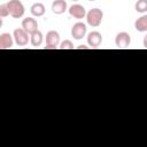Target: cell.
<instances>
[{"mask_svg":"<svg viewBox=\"0 0 147 147\" xmlns=\"http://www.w3.org/2000/svg\"><path fill=\"white\" fill-rule=\"evenodd\" d=\"M103 20V11L99 8H92L86 14V22L92 28H98Z\"/></svg>","mask_w":147,"mask_h":147,"instance_id":"6da1fadb","label":"cell"},{"mask_svg":"<svg viewBox=\"0 0 147 147\" xmlns=\"http://www.w3.org/2000/svg\"><path fill=\"white\" fill-rule=\"evenodd\" d=\"M8 9H9V15L14 18H21L24 15L25 8L23 3L20 0H9L7 2Z\"/></svg>","mask_w":147,"mask_h":147,"instance_id":"7a4b0ae2","label":"cell"},{"mask_svg":"<svg viewBox=\"0 0 147 147\" xmlns=\"http://www.w3.org/2000/svg\"><path fill=\"white\" fill-rule=\"evenodd\" d=\"M60 44V34L55 30H51L46 33V46L45 49H56Z\"/></svg>","mask_w":147,"mask_h":147,"instance_id":"3957f363","label":"cell"},{"mask_svg":"<svg viewBox=\"0 0 147 147\" xmlns=\"http://www.w3.org/2000/svg\"><path fill=\"white\" fill-rule=\"evenodd\" d=\"M13 37H14L15 42H16L18 46H25V45H28L29 41H30L29 33H28L23 28L15 29L14 32H13Z\"/></svg>","mask_w":147,"mask_h":147,"instance_id":"277c9868","label":"cell"},{"mask_svg":"<svg viewBox=\"0 0 147 147\" xmlns=\"http://www.w3.org/2000/svg\"><path fill=\"white\" fill-rule=\"evenodd\" d=\"M86 32H87V28L86 24L83 22H77L71 28V37L76 40L83 39L86 36Z\"/></svg>","mask_w":147,"mask_h":147,"instance_id":"5b68a950","label":"cell"},{"mask_svg":"<svg viewBox=\"0 0 147 147\" xmlns=\"http://www.w3.org/2000/svg\"><path fill=\"white\" fill-rule=\"evenodd\" d=\"M130 44H131V37H130V34L127 32L122 31V32H118L116 34L115 45H116L117 48H121V49L127 48L130 46Z\"/></svg>","mask_w":147,"mask_h":147,"instance_id":"8992f818","label":"cell"},{"mask_svg":"<svg viewBox=\"0 0 147 147\" xmlns=\"http://www.w3.org/2000/svg\"><path fill=\"white\" fill-rule=\"evenodd\" d=\"M70 16H72L74 18H77V20H82L84 17H86V9L83 5H79V3H75L72 6L69 7L68 9Z\"/></svg>","mask_w":147,"mask_h":147,"instance_id":"52a82bcc","label":"cell"},{"mask_svg":"<svg viewBox=\"0 0 147 147\" xmlns=\"http://www.w3.org/2000/svg\"><path fill=\"white\" fill-rule=\"evenodd\" d=\"M87 44L91 48H98L102 44V34L99 31H91L87 34Z\"/></svg>","mask_w":147,"mask_h":147,"instance_id":"ba28073f","label":"cell"},{"mask_svg":"<svg viewBox=\"0 0 147 147\" xmlns=\"http://www.w3.org/2000/svg\"><path fill=\"white\" fill-rule=\"evenodd\" d=\"M22 28L29 33L32 34L38 30V22L33 17H26L22 21Z\"/></svg>","mask_w":147,"mask_h":147,"instance_id":"9c48e42d","label":"cell"},{"mask_svg":"<svg viewBox=\"0 0 147 147\" xmlns=\"http://www.w3.org/2000/svg\"><path fill=\"white\" fill-rule=\"evenodd\" d=\"M13 36L10 33H1L0 34V48L1 49H9L13 47L14 40H13Z\"/></svg>","mask_w":147,"mask_h":147,"instance_id":"30bf717a","label":"cell"},{"mask_svg":"<svg viewBox=\"0 0 147 147\" xmlns=\"http://www.w3.org/2000/svg\"><path fill=\"white\" fill-rule=\"evenodd\" d=\"M67 9H68V5H67V1L64 0H54L52 3V11L56 15L63 14Z\"/></svg>","mask_w":147,"mask_h":147,"instance_id":"8fae6325","label":"cell"},{"mask_svg":"<svg viewBox=\"0 0 147 147\" xmlns=\"http://www.w3.org/2000/svg\"><path fill=\"white\" fill-rule=\"evenodd\" d=\"M30 11H31V14H32L34 17H40V16H42V15L45 14L46 8H45L44 3H41V2H36V3H33V5L31 6Z\"/></svg>","mask_w":147,"mask_h":147,"instance_id":"7c38bea8","label":"cell"},{"mask_svg":"<svg viewBox=\"0 0 147 147\" xmlns=\"http://www.w3.org/2000/svg\"><path fill=\"white\" fill-rule=\"evenodd\" d=\"M134 28L139 32H147V15L140 16L134 22Z\"/></svg>","mask_w":147,"mask_h":147,"instance_id":"4fadbf2b","label":"cell"},{"mask_svg":"<svg viewBox=\"0 0 147 147\" xmlns=\"http://www.w3.org/2000/svg\"><path fill=\"white\" fill-rule=\"evenodd\" d=\"M42 40H44V36H42V33L39 30H37L36 32H33L32 34H30V42L34 47L40 46L42 44Z\"/></svg>","mask_w":147,"mask_h":147,"instance_id":"5bb4252c","label":"cell"},{"mask_svg":"<svg viewBox=\"0 0 147 147\" xmlns=\"http://www.w3.org/2000/svg\"><path fill=\"white\" fill-rule=\"evenodd\" d=\"M134 9L141 14L146 13L147 11V0H138L134 5Z\"/></svg>","mask_w":147,"mask_h":147,"instance_id":"9a60e30c","label":"cell"},{"mask_svg":"<svg viewBox=\"0 0 147 147\" xmlns=\"http://www.w3.org/2000/svg\"><path fill=\"white\" fill-rule=\"evenodd\" d=\"M59 47H60L61 49H74V44H72L71 40L67 39V40H63V41L60 44Z\"/></svg>","mask_w":147,"mask_h":147,"instance_id":"2e32d148","label":"cell"},{"mask_svg":"<svg viewBox=\"0 0 147 147\" xmlns=\"http://www.w3.org/2000/svg\"><path fill=\"white\" fill-rule=\"evenodd\" d=\"M9 15V9L7 3H2L0 5V17H6Z\"/></svg>","mask_w":147,"mask_h":147,"instance_id":"e0dca14e","label":"cell"},{"mask_svg":"<svg viewBox=\"0 0 147 147\" xmlns=\"http://www.w3.org/2000/svg\"><path fill=\"white\" fill-rule=\"evenodd\" d=\"M90 47L88 46H85V45H79L78 47H77V49H88Z\"/></svg>","mask_w":147,"mask_h":147,"instance_id":"ac0fdd59","label":"cell"},{"mask_svg":"<svg viewBox=\"0 0 147 147\" xmlns=\"http://www.w3.org/2000/svg\"><path fill=\"white\" fill-rule=\"evenodd\" d=\"M142 44H144V47L147 49V34L144 37V41H142Z\"/></svg>","mask_w":147,"mask_h":147,"instance_id":"d6986e66","label":"cell"},{"mask_svg":"<svg viewBox=\"0 0 147 147\" xmlns=\"http://www.w3.org/2000/svg\"><path fill=\"white\" fill-rule=\"evenodd\" d=\"M87 1H95V0H87Z\"/></svg>","mask_w":147,"mask_h":147,"instance_id":"ffe728a7","label":"cell"},{"mask_svg":"<svg viewBox=\"0 0 147 147\" xmlns=\"http://www.w3.org/2000/svg\"><path fill=\"white\" fill-rule=\"evenodd\" d=\"M72 1H78V0H72Z\"/></svg>","mask_w":147,"mask_h":147,"instance_id":"44dd1931","label":"cell"}]
</instances>
